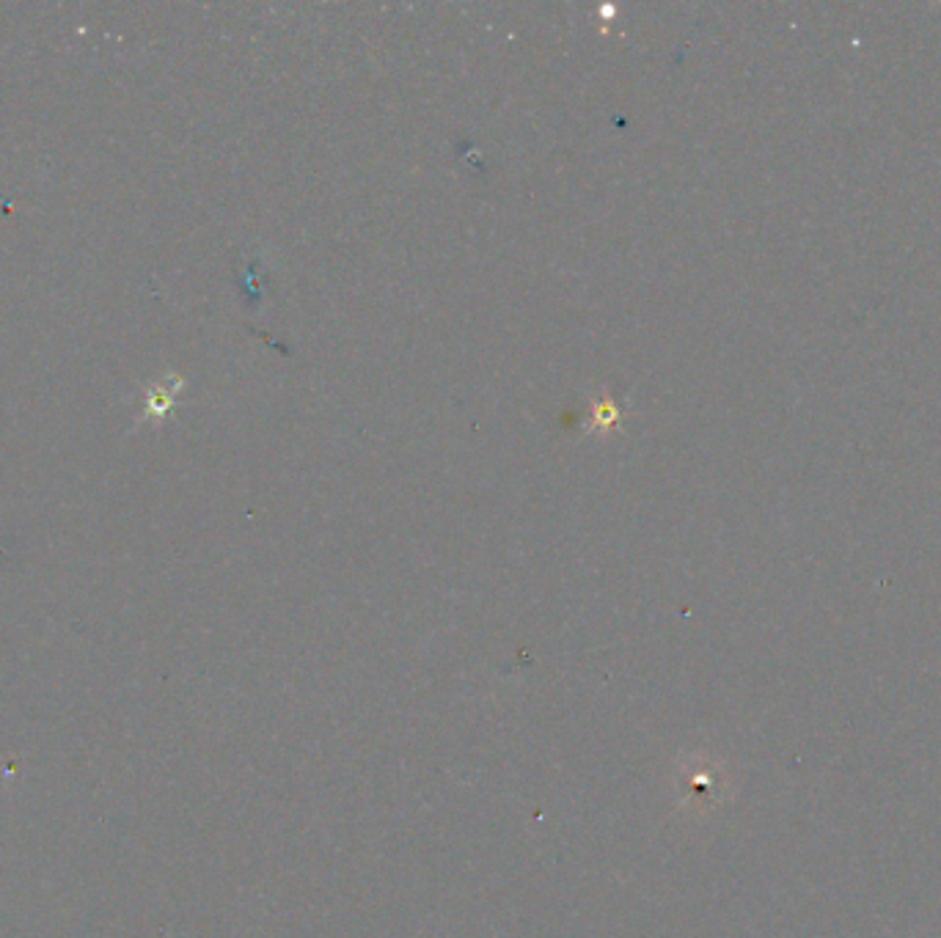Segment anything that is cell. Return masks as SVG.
<instances>
[{
  "mask_svg": "<svg viewBox=\"0 0 941 938\" xmlns=\"http://www.w3.org/2000/svg\"><path fill=\"white\" fill-rule=\"evenodd\" d=\"M620 419H622V410L617 408L609 397H603L592 405V424L587 427V432H606V430H611V427H614Z\"/></svg>",
  "mask_w": 941,
  "mask_h": 938,
  "instance_id": "1",
  "label": "cell"
}]
</instances>
